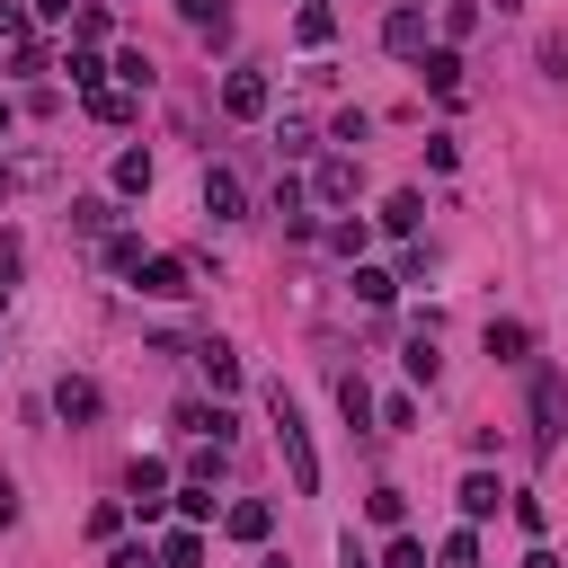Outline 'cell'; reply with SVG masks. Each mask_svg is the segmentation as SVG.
<instances>
[{
	"instance_id": "e0dca14e",
	"label": "cell",
	"mask_w": 568,
	"mask_h": 568,
	"mask_svg": "<svg viewBox=\"0 0 568 568\" xmlns=\"http://www.w3.org/2000/svg\"><path fill=\"white\" fill-rule=\"evenodd\" d=\"M337 408H346V426H364V417H373V390H364V373H337Z\"/></svg>"
},
{
	"instance_id": "9a60e30c",
	"label": "cell",
	"mask_w": 568,
	"mask_h": 568,
	"mask_svg": "<svg viewBox=\"0 0 568 568\" xmlns=\"http://www.w3.org/2000/svg\"><path fill=\"white\" fill-rule=\"evenodd\" d=\"M417 222H426V195H408V186H399V195L382 204V231H399V240H408Z\"/></svg>"
},
{
	"instance_id": "60d3db41",
	"label": "cell",
	"mask_w": 568,
	"mask_h": 568,
	"mask_svg": "<svg viewBox=\"0 0 568 568\" xmlns=\"http://www.w3.org/2000/svg\"><path fill=\"white\" fill-rule=\"evenodd\" d=\"M266 568H284V559H266Z\"/></svg>"
},
{
	"instance_id": "cb8c5ba5",
	"label": "cell",
	"mask_w": 568,
	"mask_h": 568,
	"mask_svg": "<svg viewBox=\"0 0 568 568\" xmlns=\"http://www.w3.org/2000/svg\"><path fill=\"white\" fill-rule=\"evenodd\" d=\"M71 36H80V44H98V36H106V9H98V0H80V9H71Z\"/></svg>"
},
{
	"instance_id": "1f68e13d",
	"label": "cell",
	"mask_w": 568,
	"mask_h": 568,
	"mask_svg": "<svg viewBox=\"0 0 568 568\" xmlns=\"http://www.w3.org/2000/svg\"><path fill=\"white\" fill-rule=\"evenodd\" d=\"M382 568H426V541H408V532H399V541L382 550Z\"/></svg>"
},
{
	"instance_id": "e575fe53",
	"label": "cell",
	"mask_w": 568,
	"mask_h": 568,
	"mask_svg": "<svg viewBox=\"0 0 568 568\" xmlns=\"http://www.w3.org/2000/svg\"><path fill=\"white\" fill-rule=\"evenodd\" d=\"M0 524H18V488L9 479H0Z\"/></svg>"
},
{
	"instance_id": "7c38bea8",
	"label": "cell",
	"mask_w": 568,
	"mask_h": 568,
	"mask_svg": "<svg viewBox=\"0 0 568 568\" xmlns=\"http://www.w3.org/2000/svg\"><path fill=\"white\" fill-rule=\"evenodd\" d=\"M524 346H532L524 320H488V355H497V364H524Z\"/></svg>"
},
{
	"instance_id": "4dcf8cb0",
	"label": "cell",
	"mask_w": 568,
	"mask_h": 568,
	"mask_svg": "<svg viewBox=\"0 0 568 568\" xmlns=\"http://www.w3.org/2000/svg\"><path fill=\"white\" fill-rule=\"evenodd\" d=\"M364 506H373V524H399V515H408V497H399V488H373Z\"/></svg>"
},
{
	"instance_id": "f1b7e54d",
	"label": "cell",
	"mask_w": 568,
	"mask_h": 568,
	"mask_svg": "<svg viewBox=\"0 0 568 568\" xmlns=\"http://www.w3.org/2000/svg\"><path fill=\"white\" fill-rule=\"evenodd\" d=\"M71 222H80V231H106L115 213H106V195H80V204H71Z\"/></svg>"
},
{
	"instance_id": "4fadbf2b",
	"label": "cell",
	"mask_w": 568,
	"mask_h": 568,
	"mask_svg": "<svg viewBox=\"0 0 568 568\" xmlns=\"http://www.w3.org/2000/svg\"><path fill=\"white\" fill-rule=\"evenodd\" d=\"M195 364H204V382H213V390H240V355H231V346H213V337H204V346H195Z\"/></svg>"
},
{
	"instance_id": "5bb4252c",
	"label": "cell",
	"mask_w": 568,
	"mask_h": 568,
	"mask_svg": "<svg viewBox=\"0 0 568 568\" xmlns=\"http://www.w3.org/2000/svg\"><path fill=\"white\" fill-rule=\"evenodd\" d=\"M222 524H231V541H266V524H275V515H266V497H240Z\"/></svg>"
},
{
	"instance_id": "9c48e42d",
	"label": "cell",
	"mask_w": 568,
	"mask_h": 568,
	"mask_svg": "<svg viewBox=\"0 0 568 568\" xmlns=\"http://www.w3.org/2000/svg\"><path fill=\"white\" fill-rule=\"evenodd\" d=\"M417 71H426V89H435V98H462V53H453V44H435Z\"/></svg>"
},
{
	"instance_id": "4316f807",
	"label": "cell",
	"mask_w": 568,
	"mask_h": 568,
	"mask_svg": "<svg viewBox=\"0 0 568 568\" xmlns=\"http://www.w3.org/2000/svg\"><path fill=\"white\" fill-rule=\"evenodd\" d=\"M479 27V0H444V36H470Z\"/></svg>"
},
{
	"instance_id": "74e56055",
	"label": "cell",
	"mask_w": 568,
	"mask_h": 568,
	"mask_svg": "<svg viewBox=\"0 0 568 568\" xmlns=\"http://www.w3.org/2000/svg\"><path fill=\"white\" fill-rule=\"evenodd\" d=\"M0 133H9V98H0Z\"/></svg>"
},
{
	"instance_id": "ac0fdd59",
	"label": "cell",
	"mask_w": 568,
	"mask_h": 568,
	"mask_svg": "<svg viewBox=\"0 0 568 568\" xmlns=\"http://www.w3.org/2000/svg\"><path fill=\"white\" fill-rule=\"evenodd\" d=\"M160 568H204V541H195V524H186V532H169V541H160Z\"/></svg>"
},
{
	"instance_id": "f35d334b",
	"label": "cell",
	"mask_w": 568,
	"mask_h": 568,
	"mask_svg": "<svg viewBox=\"0 0 568 568\" xmlns=\"http://www.w3.org/2000/svg\"><path fill=\"white\" fill-rule=\"evenodd\" d=\"M0 311H9V284H0Z\"/></svg>"
},
{
	"instance_id": "ffe728a7",
	"label": "cell",
	"mask_w": 568,
	"mask_h": 568,
	"mask_svg": "<svg viewBox=\"0 0 568 568\" xmlns=\"http://www.w3.org/2000/svg\"><path fill=\"white\" fill-rule=\"evenodd\" d=\"M178 18H186V27H204V36H231V18H222V0H178Z\"/></svg>"
},
{
	"instance_id": "603a6c76",
	"label": "cell",
	"mask_w": 568,
	"mask_h": 568,
	"mask_svg": "<svg viewBox=\"0 0 568 568\" xmlns=\"http://www.w3.org/2000/svg\"><path fill=\"white\" fill-rule=\"evenodd\" d=\"M355 293H364V302H373V311H382V302H390V293H399V275H382V266H355Z\"/></svg>"
},
{
	"instance_id": "5b68a950",
	"label": "cell",
	"mask_w": 568,
	"mask_h": 568,
	"mask_svg": "<svg viewBox=\"0 0 568 568\" xmlns=\"http://www.w3.org/2000/svg\"><path fill=\"white\" fill-rule=\"evenodd\" d=\"M266 98H275L266 71H231V80H222V106H231V115H266Z\"/></svg>"
},
{
	"instance_id": "6da1fadb",
	"label": "cell",
	"mask_w": 568,
	"mask_h": 568,
	"mask_svg": "<svg viewBox=\"0 0 568 568\" xmlns=\"http://www.w3.org/2000/svg\"><path fill=\"white\" fill-rule=\"evenodd\" d=\"M266 426H275V444H284L293 488H302V497H320V444H311V426H302V408H293V390H284V382L266 390Z\"/></svg>"
},
{
	"instance_id": "7a4b0ae2",
	"label": "cell",
	"mask_w": 568,
	"mask_h": 568,
	"mask_svg": "<svg viewBox=\"0 0 568 568\" xmlns=\"http://www.w3.org/2000/svg\"><path fill=\"white\" fill-rule=\"evenodd\" d=\"M559 435H568V382H559V373H541V382H532V453L550 462V453H559Z\"/></svg>"
},
{
	"instance_id": "484cf974",
	"label": "cell",
	"mask_w": 568,
	"mask_h": 568,
	"mask_svg": "<svg viewBox=\"0 0 568 568\" xmlns=\"http://www.w3.org/2000/svg\"><path fill=\"white\" fill-rule=\"evenodd\" d=\"M435 559H444V568H479V541H470V532H444V550H435Z\"/></svg>"
},
{
	"instance_id": "7402d4cb",
	"label": "cell",
	"mask_w": 568,
	"mask_h": 568,
	"mask_svg": "<svg viewBox=\"0 0 568 568\" xmlns=\"http://www.w3.org/2000/svg\"><path fill=\"white\" fill-rule=\"evenodd\" d=\"M115 186L142 195V186H151V151H124V160H115Z\"/></svg>"
},
{
	"instance_id": "ab89813d",
	"label": "cell",
	"mask_w": 568,
	"mask_h": 568,
	"mask_svg": "<svg viewBox=\"0 0 568 568\" xmlns=\"http://www.w3.org/2000/svg\"><path fill=\"white\" fill-rule=\"evenodd\" d=\"M497 9H515V0H497Z\"/></svg>"
},
{
	"instance_id": "d6a6232c",
	"label": "cell",
	"mask_w": 568,
	"mask_h": 568,
	"mask_svg": "<svg viewBox=\"0 0 568 568\" xmlns=\"http://www.w3.org/2000/svg\"><path fill=\"white\" fill-rule=\"evenodd\" d=\"M0 44H18V53H27V9H9V0H0Z\"/></svg>"
},
{
	"instance_id": "f546056e",
	"label": "cell",
	"mask_w": 568,
	"mask_h": 568,
	"mask_svg": "<svg viewBox=\"0 0 568 568\" xmlns=\"http://www.w3.org/2000/svg\"><path fill=\"white\" fill-rule=\"evenodd\" d=\"M328 248H337V257H355V266H364V222H337V231H328Z\"/></svg>"
},
{
	"instance_id": "ba28073f",
	"label": "cell",
	"mask_w": 568,
	"mask_h": 568,
	"mask_svg": "<svg viewBox=\"0 0 568 568\" xmlns=\"http://www.w3.org/2000/svg\"><path fill=\"white\" fill-rule=\"evenodd\" d=\"M53 408H62L71 426H89V417H98V382H80V373H62V382H53Z\"/></svg>"
},
{
	"instance_id": "d4e9b609",
	"label": "cell",
	"mask_w": 568,
	"mask_h": 568,
	"mask_svg": "<svg viewBox=\"0 0 568 568\" xmlns=\"http://www.w3.org/2000/svg\"><path fill=\"white\" fill-rule=\"evenodd\" d=\"M178 515H186V524H204V515H213V488H204V479H186V488H178Z\"/></svg>"
},
{
	"instance_id": "d6986e66",
	"label": "cell",
	"mask_w": 568,
	"mask_h": 568,
	"mask_svg": "<svg viewBox=\"0 0 568 568\" xmlns=\"http://www.w3.org/2000/svg\"><path fill=\"white\" fill-rule=\"evenodd\" d=\"M62 71H71V89H106V62H98L89 44H71V62H62Z\"/></svg>"
},
{
	"instance_id": "44dd1931",
	"label": "cell",
	"mask_w": 568,
	"mask_h": 568,
	"mask_svg": "<svg viewBox=\"0 0 568 568\" xmlns=\"http://www.w3.org/2000/svg\"><path fill=\"white\" fill-rule=\"evenodd\" d=\"M293 27H302V44H328V36H337V18H328L320 0H302V18H293Z\"/></svg>"
},
{
	"instance_id": "2e32d148",
	"label": "cell",
	"mask_w": 568,
	"mask_h": 568,
	"mask_svg": "<svg viewBox=\"0 0 568 568\" xmlns=\"http://www.w3.org/2000/svg\"><path fill=\"white\" fill-rule=\"evenodd\" d=\"M89 115L98 124H133V89H89Z\"/></svg>"
},
{
	"instance_id": "30bf717a",
	"label": "cell",
	"mask_w": 568,
	"mask_h": 568,
	"mask_svg": "<svg viewBox=\"0 0 568 568\" xmlns=\"http://www.w3.org/2000/svg\"><path fill=\"white\" fill-rule=\"evenodd\" d=\"M453 497H462V515L479 524V515H497V497H506V488H497V470H470V479H462Z\"/></svg>"
},
{
	"instance_id": "277c9868",
	"label": "cell",
	"mask_w": 568,
	"mask_h": 568,
	"mask_svg": "<svg viewBox=\"0 0 568 568\" xmlns=\"http://www.w3.org/2000/svg\"><path fill=\"white\" fill-rule=\"evenodd\" d=\"M151 302H186L195 284H186V257H142V275H133Z\"/></svg>"
},
{
	"instance_id": "3957f363",
	"label": "cell",
	"mask_w": 568,
	"mask_h": 568,
	"mask_svg": "<svg viewBox=\"0 0 568 568\" xmlns=\"http://www.w3.org/2000/svg\"><path fill=\"white\" fill-rule=\"evenodd\" d=\"M124 497H133V515H142V524H151V515H160V506H169V497H178V488H169V462H151V453H142V462H133V470H124Z\"/></svg>"
},
{
	"instance_id": "8d00e7d4",
	"label": "cell",
	"mask_w": 568,
	"mask_h": 568,
	"mask_svg": "<svg viewBox=\"0 0 568 568\" xmlns=\"http://www.w3.org/2000/svg\"><path fill=\"white\" fill-rule=\"evenodd\" d=\"M36 18H71V0H36Z\"/></svg>"
},
{
	"instance_id": "8fae6325",
	"label": "cell",
	"mask_w": 568,
	"mask_h": 568,
	"mask_svg": "<svg viewBox=\"0 0 568 568\" xmlns=\"http://www.w3.org/2000/svg\"><path fill=\"white\" fill-rule=\"evenodd\" d=\"M204 213H213V222L240 213V178H231V169H204Z\"/></svg>"
},
{
	"instance_id": "8992f818",
	"label": "cell",
	"mask_w": 568,
	"mask_h": 568,
	"mask_svg": "<svg viewBox=\"0 0 568 568\" xmlns=\"http://www.w3.org/2000/svg\"><path fill=\"white\" fill-rule=\"evenodd\" d=\"M355 186H364V169H355V160H320V178H311V195H320V204H355Z\"/></svg>"
},
{
	"instance_id": "83f0119b",
	"label": "cell",
	"mask_w": 568,
	"mask_h": 568,
	"mask_svg": "<svg viewBox=\"0 0 568 568\" xmlns=\"http://www.w3.org/2000/svg\"><path fill=\"white\" fill-rule=\"evenodd\" d=\"M115 80L124 89H151V53H115Z\"/></svg>"
},
{
	"instance_id": "836d02e7",
	"label": "cell",
	"mask_w": 568,
	"mask_h": 568,
	"mask_svg": "<svg viewBox=\"0 0 568 568\" xmlns=\"http://www.w3.org/2000/svg\"><path fill=\"white\" fill-rule=\"evenodd\" d=\"M106 568H160V550H142V541H124V550H115Z\"/></svg>"
},
{
	"instance_id": "52a82bcc",
	"label": "cell",
	"mask_w": 568,
	"mask_h": 568,
	"mask_svg": "<svg viewBox=\"0 0 568 568\" xmlns=\"http://www.w3.org/2000/svg\"><path fill=\"white\" fill-rule=\"evenodd\" d=\"M382 44L390 53H426V9H390L382 18Z\"/></svg>"
},
{
	"instance_id": "d590c367",
	"label": "cell",
	"mask_w": 568,
	"mask_h": 568,
	"mask_svg": "<svg viewBox=\"0 0 568 568\" xmlns=\"http://www.w3.org/2000/svg\"><path fill=\"white\" fill-rule=\"evenodd\" d=\"M337 559H346V568H373V559H364V550H355V532H346V541H337Z\"/></svg>"
}]
</instances>
